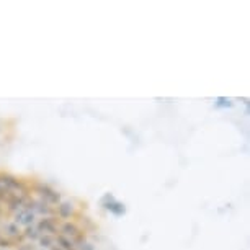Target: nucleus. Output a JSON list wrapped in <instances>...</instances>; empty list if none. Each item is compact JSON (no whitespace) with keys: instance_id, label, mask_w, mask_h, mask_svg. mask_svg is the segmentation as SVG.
<instances>
[]
</instances>
